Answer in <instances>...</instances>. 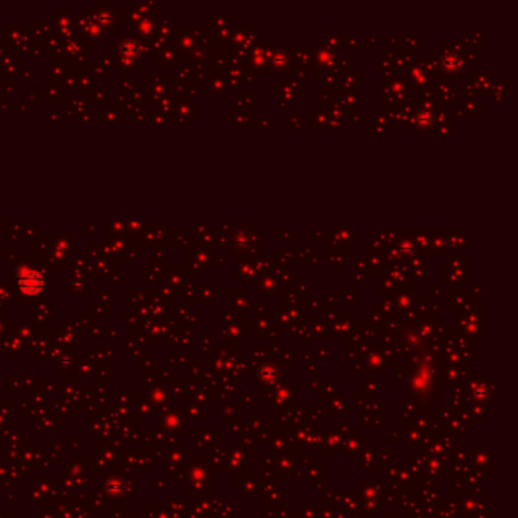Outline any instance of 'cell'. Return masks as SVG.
Listing matches in <instances>:
<instances>
[{"label":"cell","mask_w":518,"mask_h":518,"mask_svg":"<svg viewBox=\"0 0 518 518\" xmlns=\"http://www.w3.org/2000/svg\"><path fill=\"white\" fill-rule=\"evenodd\" d=\"M19 287L26 295H37L44 287V280H43V277L38 272L29 269V271H26L24 274L20 275Z\"/></svg>","instance_id":"obj_1"},{"label":"cell","mask_w":518,"mask_h":518,"mask_svg":"<svg viewBox=\"0 0 518 518\" xmlns=\"http://www.w3.org/2000/svg\"><path fill=\"white\" fill-rule=\"evenodd\" d=\"M139 52H140V46L132 40L125 41L120 46V53L123 58H126V60H134V58H137Z\"/></svg>","instance_id":"obj_2"}]
</instances>
